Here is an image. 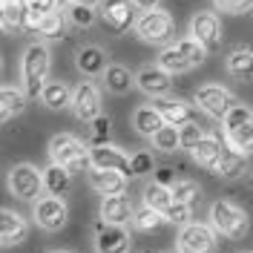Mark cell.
I'll return each mask as SVG.
<instances>
[{
	"mask_svg": "<svg viewBox=\"0 0 253 253\" xmlns=\"http://www.w3.org/2000/svg\"><path fill=\"white\" fill-rule=\"evenodd\" d=\"M46 75H49V49L43 43H32L23 52V61H20V81H23V89H26L29 98L43 95Z\"/></svg>",
	"mask_w": 253,
	"mask_h": 253,
	"instance_id": "cell-1",
	"label": "cell"
},
{
	"mask_svg": "<svg viewBox=\"0 0 253 253\" xmlns=\"http://www.w3.org/2000/svg\"><path fill=\"white\" fill-rule=\"evenodd\" d=\"M49 156H52L55 164L66 167L69 173H78L86 164H92L86 147H84L75 135H69V132H61V135H55V138L49 141Z\"/></svg>",
	"mask_w": 253,
	"mask_h": 253,
	"instance_id": "cell-2",
	"label": "cell"
},
{
	"mask_svg": "<svg viewBox=\"0 0 253 253\" xmlns=\"http://www.w3.org/2000/svg\"><path fill=\"white\" fill-rule=\"evenodd\" d=\"M221 124H224V135H227V141L233 144L236 150H242V153H253V110L251 107L236 104L233 110L221 118Z\"/></svg>",
	"mask_w": 253,
	"mask_h": 253,
	"instance_id": "cell-3",
	"label": "cell"
},
{
	"mask_svg": "<svg viewBox=\"0 0 253 253\" xmlns=\"http://www.w3.org/2000/svg\"><path fill=\"white\" fill-rule=\"evenodd\" d=\"M210 221H213V227L219 230L221 236H227V239H245L248 230H251L248 213L242 207H236L233 202H216L213 210H210Z\"/></svg>",
	"mask_w": 253,
	"mask_h": 253,
	"instance_id": "cell-4",
	"label": "cell"
},
{
	"mask_svg": "<svg viewBox=\"0 0 253 253\" xmlns=\"http://www.w3.org/2000/svg\"><path fill=\"white\" fill-rule=\"evenodd\" d=\"M135 32L147 43H164L173 35V17L167 15V12H161V9H150V12H144L138 17Z\"/></svg>",
	"mask_w": 253,
	"mask_h": 253,
	"instance_id": "cell-5",
	"label": "cell"
},
{
	"mask_svg": "<svg viewBox=\"0 0 253 253\" xmlns=\"http://www.w3.org/2000/svg\"><path fill=\"white\" fill-rule=\"evenodd\" d=\"M9 190L15 193L17 199L32 202L43 190V173H38L32 164H17V167H12V173H9Z\"/></svg>",
	"mask_w": 253,
	"mask_h": 253,
	"instance_id": "cell-6",
	"label": "cell"
},
{
	"mask_svg": "<svg viewBox=\"0 0 253 253\" xmlns=\"http://www.w3.org/2000/svg\"><path fill=\"white\" fill-rule=\"evenodd\" d=\"M196 104L210 115V118H224L227 112L236 107V98L227 92L224 86H216V84H207V86H199L196 89Z\"/></svg>",
	"mask_w": 253,
	"mask_h": 253,
	"instance_id": "cell-7",
	"label": "cell"
},
{
	"mask_svg": "<svg viewBox=\"0 0 253 253\" xmlns=\"http://www.w3.org/2000/svg\"><path fill=\"white\" fill-rule=\"evenodd\" d=\"M129 233L124 224H112V221L101 219L95 224V251L98 253H129Z\"/></svg>",
	"mask_w": 253,
	"mask_h": 253,
	"instance_id": "cell-8",
	"label": "cell"
},
{
	"mask_svg": "<svg viewBox=\"0 0 253 253\" xmlns=\"http://www.w3.org/2000/svg\"><path fill=\"white\" fill-rule=\"evenodd\" d=\"M178 251L181 253H216V233L207 224H184L178 233Z\"/></svg>",
	"mask_w": 253,
	"mask_h": 253,
	"instance_id": "cell-9",
	"label": "cell"
},
{
	"mask_svg": "<svg viewBox=\"0 0 253 253\" xmlns=\"http://www.w3.org/2000/svg\"><path fill=\"white\" fill-rule=\"evenodd\" d=\"M190 35H193L207 52L219 49L221 46V23H219V17L213 15V12H199V15L190 20Z\"/></svg>",
	"mask_w": 253,
	"mask_h": 253,
	"instance_id": "cell-10",
	"label": "cell"
},
{
	"mask_svg": "<svg viewBox=\"0 0 253 253\" xmlns=\"http://www.w3.org/2000/svg\"><path fill=\"white\" fill-rule=\"evenodd\" d=\"M69 219V210L63 205L61 196H46V199H38L35 205V221L43 227V230H61Z\"/></svg>",
	"mask_w": 253,
	"mask_h": 253,
	"instance_id": "cell-11",
	"label": "cell"
},
{
	"mask_svg": "<svg viewBox=\"0 0 253 253\" xmlns=\"http://www.w3.org/2000/svg\"><path fill=\"white\" fill-rule=\"evenodd\" d=\"M72 112H75V118L84 121V124H92L95 118L101 115V95L95 89V84L89 81H84L75 95H72Z\"/></svg>",
	"mask_w": 253,
	"mask_h": 253,
	"instance_id": "cell-12",
	"label": "cell"
},
{
	"mask_svg": "<svg viewBox=\"0 0 253 253\" xmlns=\"http://www.w3.org/2000/svg\"><path fill=\"white\" fill-rule=\"evenodd\" d=\"M135 3L132 0H104L101 15L107 20V26H112L115 32H126L135 23Z\"/></svg>",
	"mask_w": 253,
	"mask_h": 253,
	"instance_id": "cell-13",
	"label": "cell"
},
{
	"mask_svg": "<svg viewBox=\"0 0 253 253\" xmlns=\"http://www.w3.org/2000/svg\"><path fill=\"white\" fill-rule=\"evenodd\" d=\"M89 167H101V170H118V173L129 175V158L118 150V147H112V144H92V150H89Z\"/></svg>",
	"mask_w": 253,
	"mask_h": 253,
	"instance_id": "cell-14",
	"label": "cell"
},
{
	"mask_svg": "<svg viewBox=\"0 0 253 253\" xmlns=\"http://www.w3.org/2000/svg\"><path fill=\"white\" fill-rule=\"evenodd\" d=\"M173 75L167 72V69H161V66H144L141 72L135 75V84H138V89L144 95H150V98H161V95L170 92V86H173Z\"/></svg>",
	"mask_w": 253,
	"mask_h": 253,
	"instance_id": "cell-15",
	"label": "cell"
},
{
	"mask_svg": "<svg viewBox=\"0 0 253 253\" xmlns=\"http://www.w3.org/2000/svg\"><path fill=\"white\" fill-rule=\"evenodd\" d=\"M153 107L164 115L167 124H173V126H184V124H190V121H196L193 107L184 104V101H178V98H167V95H161V98H153Z\"/></svg>",
	"mask_w": 253,
	"mask_h": 253,
	"instance_id": "cell-16",
	"label": "cell"
},
{
	"mask_svg": "<svg viewBox=\"0 0 253 253\" xmlns=\"http://www.w3.org/2000/svg\"><path fill=\"white\" fill-rule=\"evenodd\" d=\"M245 164H248V153H242V150H236L230 141H224L221 144L219 164H216L213 173L221 175V178H239V175L245 173Z\"/></svg>",
	"mask_w": 253,
	"mask_h": 253,
	"instance_id": "cell-17",
	"label": "cell"
},
{
	"mask_svg": "<svg viewBox=\"0 0 253 253\" xmlns=\"http://www.w3.org/2000/svg\"><path fill=\"white\" fill-rule=\"evenodd\" d=\"M29 233L26 227V219H20V213L15 210H3L0 213V242L3 248H12V245H20Z\"/></svg>",
	"mask_w": 253,
	"mask_h": 253,
	"instance_id": "cell-18",
	"label": "cell"
},
{
	"mask_svg": "<svg viewBox=\"0 0 253 253\" xmlns=\"http://www.w3.org/2000/svg\"><path fill=\"white\" fill-rule=\"evenodd\" d=\"M89 184H92L101 196H118V193H124V187H126V175L118 173V170L92 167V170H89Z\"/></svg>",
	"mask_w": 253,
	"mask_h": 253,
	"instance_id": "cell-19",
	"label": "cell"
},
{
	"mask_svg": "<svg viewBox=\"0 0 253 253\" xmlns=\"http://www.w3.org/2000/svg\"><path fill=\"white\" fill-rule=\"evenodd\" d=\"M135 210H132V202L126 199L124 193L118 196H104V205H101V219L112 221V224H126L132 221Z\"/></svg>",
	"mask_w": 253,
	"mask_h": 253,
	"instance_id": "cell-20",
	"label": "cell"
},
{
	"mask_svg": "<svg viewBox=\"0 0 253 253\" xmlns=\"http://www.w3.org/2000/svg\"><path fill=\"white\" fill-rule=\"evenodd\" d=\"M26 98H29V95H26L23 86H20V89H17V86H3V89H0V118H3V121H12L15 115H20L23 107H26Z\"/></svg>",
	"mask_w": 253,
	"mask_h": 253,
	"instance_id": "cell-21",
	"label": "cell"
},
{
	"mask_svg": "<svg viewBox=\"0 0 253 253\" xmlns=\"http://www.w3.org/2000/svg\"><path fill=\"white\" fill-rule=\"evenodd\" d=\"M221 144H224V141L213 138V135H205V138L196 144L190 153H193V158H196V164H199V167H205V170H216L219 156H221Z\"/></svg>",
	"mask_w": 253,
	"mask_h": 253,
	"instance_id": "cell-22",
	"label": "cell"
},
{
	"mask_svg": "<svg viewBox=\"0 0 253 253\" xmlns=\"http://www.w3.org/2000/svg\"><path fill=\"white\" fill-rule=\"evenodd\" d=\"M132 124H135V129H138L141 135L153 138L158 129L167 124V121H164V115H161L156 107H138V110L132 112Z\"/></svg>",
	"mask_w": 253,
	"mask_h": 253,
	"instance_id": "cell-23",
	"label": "cell"
},
{
	"mask_svg": "<svg viewBox=\"0 0 253 253\" xmlns=\"http://www.w3.org/2000/svg\"><path fill=\"white\" fill-rule=\"evenodd\" d=\"M227 72L236 81H242V84L253 81V52L251 49H233L227 55Z\"/></svg>",
	"mask_w": 253,
	"mask_h": 253,
	"instance_id": "cell-24",
	"label": "cell"
},
{
	"mask_svg": "<svg viewBox=\"0 0 253 253\" xmlns=\"http://www.w3.org/2000/svg\"><path fill=\"white\" fill-rule=\"evenodd\" d=\"M69 184H72V173L66 167L52 161L46 170H43V190H46L49 196H63L69 190Z\"/></svg>",
	"mask_w": 253,
	"mask_h": 253,
	"instance_id": "cell-25",
	"label": "cell"
},
{
	"mask_svg": "<svg viewBox=\"0 0 253 253\" xmlns=\"http://www.w3.org/2000/svg\"><path fill=\"white\" fill-rule=\"evenodd\" d=\"M173 202H175L173 187H164V184H158V181H153V184L144 187V205L156 207L158 213H167V210L173 207Z\"/></svg>",
	"mask_w": 253,
	"mask_h": 253,
	"instance_id": "cell-26",
	"label": "cell"
},
{
	"mask_svg": "<svg viewBox=\"0 0 253 253\" xmlns=\"http://www.w3.org/2000/svg\"><path fill=\"white\" fill-rule=\"evenodd\" d=\"M75 63H78V69L84 75H101V72L107 69V58H104V52L98 46H84L78 52Z\"/></svg>",
	"mask_w": 253,
	"mask_h": 253,
	"instance_id": "cell-27",
	"label": "cell"
},
{
	"mask_svg": "<svg viewBox=\"0 0 253 253\" xmlns=\"http://www.w3.org/2000/svg\"><path fill=\"white\" fill-rule=\"evenodd\" d=\"M72 95H75V92H69V86H66L63 81H52V84L43 86L41 101L46 104L49 110H63V107H69V104H72Z\"/></svg>",
	"mask_w": 253,
	"mask_h": 253,
	"instance_id": "cell-28",
	"label": "cell"
},
{
	"mask_svg": "<svg viewBox=\"0 0 253 253\" xmlns=\"http://www.w3.org/2000/svg\"><path fill=\"white\" fill-rule=\"evenodd\" d=\"M158 66H161V69H167L170 75H181V72L193 69V63L184 58V52L175 46V43H173V46H167L161 55H158Z\"/></svg>",
	"mask_w": 253,
	"mask_h": 253,
	"instance_id": "cell-29",
	"label": "cell"
},
{
	"mask_svg": "<svg viewBox=\"0 0 253 253\" xmlns=\"http://www.w3.org/2000/svg\"><path fill=\"white\" fill-rule=\"evenodd\" d=\"M132 84H135V78L129 75V69L126 66H121V63H112V66H107V89L115 95H124L132 89Z\"/></svg>",
	"mask_w": 253,
	"mask_h": 253,
	"instance_id": "cell-30",
	"label": "cell"
},
{
	"mask_svg": "<svg viewBox=\"0 0 253 253\" xmlns=\"http://www.w3.org/2000/svg\"><path fill=\"white\" fill-rule=\"evenodd\" d=\"M153 147L161 150V153H175V150H181V126L164 124L156 135H153Z\"/></svg>",
	"mask_w": 253,
	"mask_h": 253,
	"instance_id": "cell-31",
	"label": "cell"
},
{
	"mask_svg": "<svg viewBox=\"0 0 253 253\" xmlns=\"http://www.w3.org/2000/svg\"><path fill=\"white\" fill-rule=\"evenodd\" d=\"M26 20V0H3V29H20Z\"/></svg>",
	"mask_w": 253,
	"mask_h": 253,
	"instance_id": "cell-32",
	"label": "cell"
},
{
	"mask_svg": "<svg viewBox=\"0 0 253 253\" xmlns=\"http://www.w3.org/2000/svg\"><path fill=\"white\" fill-rule=\"evenodd\" d=\"M161 221H167L164 213H158L156 207H150V205H144L141 210H135V216H132V224H135L138 230H156Z\"/></svg>",
	"mask_w": 253,
	"mask_h": 253,
	"instance_id": "cell-33",
	"label": "cell"
},
{
	"mask_svg": "<svg viewBox=\"0 0 253 253\" xmlns=\"http://www.w3.org/2000/svg\"><path fill=\"white\" fill-rule=\"evenodd\" d=\"M175 46L184 52V58H187V61L193 63V66H199V63L205 61V55H207V49L202 46V43H199V41H196L193 35H190V38H181V41H178Z\"/></svg>",
	"mask_w": 253,
	"mask_h": 253,
	"instance_id": "cell-34",
	"label": "cell"
},
{
	"mask_svg": "<svg viewBox=\"0 0 253 253\" xmlns=\"http://www.w3.org/2000/svg\"><path fill=\"white\" fill-rule=\"evenodd\" d=\"M38 35H43L49 41H55V38H63V15L61 12H49L43 15V23H41V32Z\"/></svg>",
	"mask_w": 253,
	"mask_h": 253,
	"instance_id": "cell-35",
	"label": "cell"
},
{
	"mask_svg": "<svg viewBox=\"0 0 253 253\" xmlns=\"http://www.w3.org/2000/svg\"><path fill=\"white\" fill-rule=\"evenodd\" d=\"M69 20L75 26H92L95 23V6L89 3H72L69 6Z\"/></svg>",
	"mask_w": 253,
	"mask_h": 253,
	"instance_id": "cell-36",
	"label": "cell"
},
{
	"mask_svg": "<svg viewBox=\"0 0 253 253\" xmlns=\"http://www.w3.org/2000/svg\"><path fill=\"white\" fill-rule=\"evenodd\" d=\"M173 196H175V202H181V205H193V202L199 199V184L190 181V178L175 181L173 184Z\"/></svg>",
	"mask_w": 253,
	"mask_h": 253,
	"instance_id": "cell-37",
	"label": "cell"
},
{
	"mask_svg": "<svg viewBox=\"0 0 253 253\" xmlns=\"http://www.w3.org/2000/svg\"><path fill=\"white\" fill-rule=\"evenodd\" d=\"M153 167H156V161H153V156L147 150H141V153H135V156L129 158V175L153 173Z\"/></svg>",
	"mask_w": 253,
	"mask_h": 253,
	"instance_id": "cell-38",
	"label": "cell"
},
{
	"mask_svg": "<svg viewBox=\"0 0 253 253\" xmlns=\"http://www.w3.org/2000/svg\"><path fill=\"white\" fill-rule=\"evenodd\" d=\"M202 138H205V129L196 124V121H190V124L181 126V150H193Z\"/></svg>",
	"mask_w": 253,
	"mask_h": 253,
	"instance_id": "cell-39",
	"label": "cell"
},
{
	"mask_svg": "<svg viewBox=\"0 0 253 253\" xmlns=\"http://www.w3.org/2000/svg\"><path fill=\"white\" fill-rule=\"evenodd\" d=\"M164 219L173 221V224H190V219H193V213H190V205H181V202H173V207L164 213Z\"/></svg>",
	"mask_w": 253,
	"mask_h": 253,
	"instance_id": "cell-40",
	"label": "cell"
},
{
	"mask_svg": "<svg viewBox=\"0 0 253 253\" xmlns=\"http://www.w3.org/2000/svg\"><path fill=\"white\" fill-rule=\"evenodd\" d=\"M219 12H230V15H245L248 9H253V0H213Z\"/></svg>",
	"mask_w": 253,
	"mask_h": 253,
	"instance_id": "cell-41",
	"label": "cell"
},
{
	"mask_svg": "<svg viewBox=\"0 0 253 253\" xmlns=\"http://www.w3.org/2000/svg\"><path fill=\"white\" fill-rule=\"evenodd\" d=\"M110 135V115H98L92 121V144H107L104 138Z\"/></svg>",
	"mask_w": 253,
	"mask_h": 253,
	"instance_id": "cell-42",
	"label": "cell"
},
{
	"mask_svg": "<svg viewBox=\"0 0 253 253\" xmlns=\"http://www.w3.org/2000/svg\"><path fill=\"white\" fill-rule=\"evenodd\" d=\"M41 23H43V15L41 12H32L26 6V20H23V32H41Z\"/></svg>",
	"mask_w": 253,
	"mask_h": 253,
	"instance_id": "cell-43",
	"label": "cell"
},
{
	"mask_svg": "<svg viewBox=\"0 0 253 253\" xmlns=\"http://www.w3.org/2000/svg\"><path fill=\"white\" fill-rule=\"evenodd\" d=\"M26 6H29L32 12L49 15V12H55V9H58V0H26Z\"/></svg>",
	"mask_w": 253,
	"mask_h": 253,
	"instance_id": "cell-44",
	"label": "cell"
},
{
	"mask_svg": "<svg viewBox=\"0 0 253 253\" xmlns=\"http://www.w3.org/2000/svg\"><path fill=\"white\" fill-rule=\"evenodd\" d=\"M153 181L164 184V187H173V184H175V173H173V167H158V170H156V178H153Z\"/></svg>",
	"mask_w": 253,
	"mask_h": 253,
	"instance_id": "cell-45",
	"label": "cell"
},
{
	"mask_svg": "<svg viewBox=\"0 0 253 253\" xmlns=\"http://www.w3.org/2000/svg\"><path fill=\"white\" fill-rule=\"evenodd\" d=\"M138 9H144V12H150V9H158V0H132Z\"/></svg>",
	"mask_w": 253,
	"mask_h": 253,
	"instance_id": "cell-46",
	"label": "cell"
},
{
	"mask_svg": "<svg viewBox=\"0 0 253 253\" xmlns=\"http://www.w3.org/2000/svg\"><path fill=\"white\" fill-rule=\"evenodd\" d=\"M138 253H147V251H138Z\"/></svg>",
	"mask_w": 253,
	"mask_h": 253,
	"instance_id": "cell-47",
	"label": "cell"
}]
</instances>
